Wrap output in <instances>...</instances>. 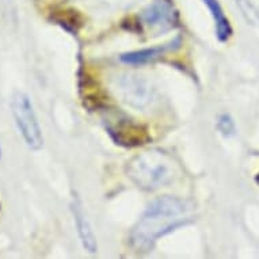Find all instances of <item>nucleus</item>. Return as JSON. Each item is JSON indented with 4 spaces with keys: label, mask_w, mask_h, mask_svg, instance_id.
I'll return each mask as SVG.
<instances>
[{
    "label": "nucleus",
    "mask_w": 259,
    "mask_h": 259,
    "mask_svg": "<svg viewBox=\"0 0 259 259\" xmlns=\"http://www.w3.org/2000/svg\"><path fill=\"white\" fill-rule=\"evenodd\" d=\"M191 209L190 202L177 197L166 196L155 200L133 228L132 246L143 252L152 250L161 236L190 220Z\"/></svg>",
    "instance_id": "obj_1"
},
{
    "label": "nucleus",
    "mask_w": 259,
    "mask_h": 259,
    "mask_svg": "<svg viewBox=\"0 0 259 259\" xmlns=\"http://www.w3.org/2000/svg\"><path fill=\"white\" fill-rule=\"evenodd\" d=\"M127 177L144 190H157L170 185L178 175V166L160 149L139 153L126 166Z\"/></svg>",
    "instance_id": "obj_2"
},
{
    "label": "nucleus",
    "mask_w": 259,
    "mask_h": 259,
    "mask_svg": "<svg viewBox=\"0 0 259 259\" xmlns=\"http://www.w3.org/2000/svg\"><path fill=\"white\" fill-rule=\"evenodd\" d=\"M111 90L119 101L135 109H144L155 101L156 90L140 73H119L111 81Z\"/></svg>",
    "instance_id": "obj_3"
},
{
    "label": "nucleus",
    "mask_w": 259,
    "mask_h": 259,
    "mask_svg": "<svg viewBox=\"0 0 259 259\" xmlns=\"http://www.w3.org/2000/svg\"><path fill=\"white\" fill-rule=\"evenodd\" d=\"M11 111L18 129L27 147L34 151L42 148L44 137L38 119L29 97L23 93H15L11 99Z\"/></svg>",
    "instance_id": "obj_4"
},
{
    "label": "nucleus",
    "mask_w": 259,
    "mask_h": 259,
    "mask_svg": "<svg viewBox=\"0 0 259 259\" xmlns=\"http://www.w3.org/2000/svg\"><path fill=\"white\" fill-rule=\"evenodd\" d=\"M140 19L151 34L159 35L174 29L178 22V15L170 2L156 0L141 14Z\"/></svg>",
    "instance_id": "obj_5"
},
{
    "label": "nucleus",
    "mask_w": 259,
    "mask_h": 259,
    "mask_svg": "<svg viewBox=\"0 0 259 259\" xmlns=\"http://www.w3.org/2000/svg\"><path fill=\"white\" fill-rule=\"evenodd\" d=\"M72 212L75 224H76L77 228V235L80 238V242L84 247V250H87L91 254L97 252L98 244H97V238H95V234H94L93 225H91L89 217L85 214L83 205L77 198H75L72 202Z\"/></svg>",
    "instance_id": "obj_6"
},
{
    "label": "nucleus",
    "mask_w": 259,
    "mask_h": 259,
    "mask_svg": "<svg viewBox=\"0 0 259 259\" xmlns=\"http://www.w3.org/2000/svg\"><path fill=\"white\" fill-rule=\"evenodd\" d=\"M110 133L118 144L126 147L145 144V141L149 139L145 129L133 123H117L110 127Z\"/></svg>",
    "instance_id": "obj_7"
},
{
    "label": "nucleus",
    "mask_w": 259,
    "mask_h": 259,
    "mask_svg": "<svg viewBox=\"0 0 259 259\" xmlns=\"http://www.w3.org/2000/svg\"><path fill=\"white\" fill-rule=\"evenodd\" d=\"M204 2L205 5L208 6L210 14H212L214 26H216V35L219 41H221V42L228 41L231 34H232V29H231L228 18L225 17L224 11L221 9L220 3L217 0H204Z\"/></svg>",
    "instance_id": "obj_8"
},
{
    "label": "nucleus",
    "mask_w": 259,
    "mask_h": 259,
    "mask_svg": "<svg viewBox=\"0 0 259 259\" xmlns=\"http://www.w3.org/2000/svg\"><path fill=\"white\" fill-rule=\"evenodd\" d=\"M175 42H170L167 45H161V47L149 48V49H143V51L131 52V53H125L121 56V60L126 64H133V65H139V64H145L153 59L160 57L164 55L166 52L174 49Z\"/></svg>",
    "instance_id": "obj_9"
},
{
    "label": "nucleus",
    "mask_w": 259,
    "mask_h": 259,
    "mask_svg": "<svg viewBox=\"0 0 259 259\" xmlns=\"http://www.w3.org/2000/svg\"><path fill=\"white\" fill-rule=\"evenodd\" d=\"M236 5L244 15L247 22H250L251 25L259 26V10L255 7L250 0H236Z\"/></svg>",
    "instance_id": "obj_10"
},
{
    "label": "nucleus",
    "mask_w": 259,
    "mask_h": 259,
    "mask_svg": "<svg viewBox=\"0 0 259 259\" xmlns=\"http://www.w3.org/2000/svg\"><path fill=\"white\" fill-rule=\"evenodd\" d=\"M217 127L224 136H231L235 132V122L234 119L231 118V115L228 114H221L217 122Z\"/></svg>",
    "instance_id": "obj_11"
},
{
    "label": "nucleus",
    "mask_w": 259,
    "mask_h": 259,
    "mask_svg": "<svg viewBox=\"0 0 259 259\" xmlns=\"http://www.w3.org/2000/svg\"><path fill=\"white\" fill-rule=\"evenodd\" d=\"M103 5L113 10H126L136 6L140 0H101Z\"/></svg>",
    "instance_id": "obj_12"
},
{
    "label": "nucleus",
    "mask_w": 259,
    "mask_h": 259,
    "mask_svg": "<svg viewBox=\"0 0 259 259\" xmlns=\"http://www.w3.org/2000/svg\"><path fill=\"white\" fill-rule=\"evenodd\" d=\"M0 157H2V148H0Z\"/></svg>",
    "instance_id": "obj_13"
},
{
    "label": "nucleus",
    "mask_w": 259,
    "mask_h": 259,
    "mask_svg": "<svg viewBox=\"0 0 259 259\" xmlns=\"http://www.w3.org/2000/svg\"><path fill=\"white\" fill-rule=\"evenodd\" d=\"M258 182H259V178H258Z\"/></svg>",
    "instance_id": "obj_14"
}]
</instances>
